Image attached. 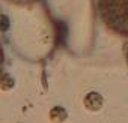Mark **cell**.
<instances>
[{
	"label": "cell",
	"instance_id": "6da1fadb",
	"mask_svg": "<svg viewBox=\"0 0 128 123\" xmlns=\"http://www.w3.org/2000/svg\"><path fill=\"white\" fill-rule=\"evenodd\" d=\"M98 12L110 32L128 38V0H98Z\"/></svg>",
	"mask_w": 128,
	"mask_h": 123
},
{
	"label": "cell",
	"instance_id": "7a4b0ae2",
	"mask_svg": "<svg viewBox=\"0 0 128 123\" xmlns=\"http://www.w3.org/2000/svg\"><path fill=\"white\" fill-rule=\"evenodd\" d=\"M9 3H15V5H32V3H36L38 0H6Z\"/></svg>",
	"mask_w": 128,
	"mask_h": 123
},
{
	"label": "cell",
	"instance_id": "3957f363",
	"mask_svg": "<svg viewBox=\"0 0 128 123\" xmlns=\"http://www.w3.org/2000/svg\"><path fill=\"white\" fill-rule=\"evenodd\" d=\"M3 65H5V51H3L2 44H0V72L3 69Z\"/></svg>",
	"mask_w": 128,
	"mask_h": 123
},
{
	"label": "cell",
	"instance_id": "277c9868",
	"mask_svg": "<svg viewBox=\"0 0 128 123\" xmlns=\"http://www.w3.org/2000/svg\"><path fill=\"white\" fill-rule=\"evenodd\" d=\"M125 57H126V63H128V45H126V50H125Z\"/></svg>",
	"mask_w": 128,
	"mask_h": 123
}]
</instances>
